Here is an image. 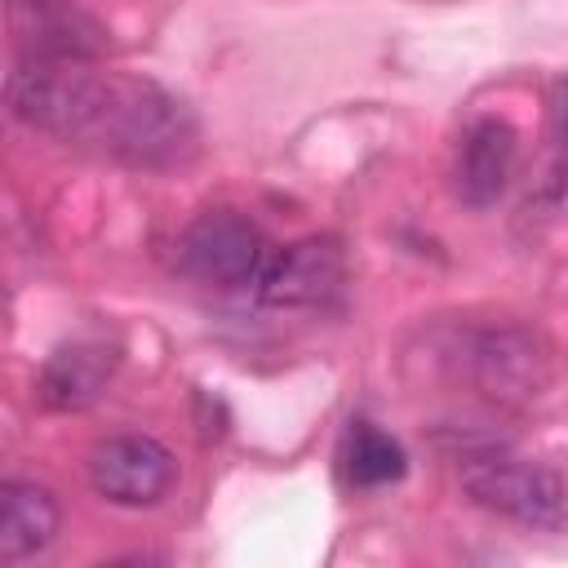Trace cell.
<instances>
[{
  "instance_id": "1",
  "label": "cell",
  "mask_w": 568,
  "mask_h": 568,
  "mask_svg": "<svg viewBox=\"0 0 568 568\" xmlns=\"http://www.w3.org/2000/svg\"><path fill=\"white\" fill-rule=\"evenodd\" d=\"M4 98L22 124L129 164H169L195 142V115L178 93L93 62H18Z\"/></svg>"
},
{
  "instance_id": "2",
  "label": "cell",
  "mask_w": 568,
  "mask_h": 568,
  "mask_svg": "<svg viewBox=\"0 0 568 568\" xmlns=\"http://www.w3.org/2000/svg\"><path fill=\"white\" fill-rule=\"evenodd\" d=\"M457 475L484 510H497L524 528L555 532L568 524V484L541 462H528L506 448H479L457 462Z\"/></svg>"
},
{
  "instance_id": "3",
  "label": "cell",
  "mask_w": 568,
  "mask_h": 568,
  "mask_svg": "<svg viewBox=\"0 0 568 568\" xmlns=\"http://www.w3.org/2000/svg\"><path fill=\"white\" fill-rule=\"evenodd\" d=\"M271 244L262 226L235 209H209L178 235V271L209 288L257 284Z\"/></svg>"
},
{
  "instance_id": "4",
  "label": "cell",
  "mask_w": 568,
  "mask_h": 568,
  "mask_svg": "<svg viewBox=\"0 0 568 568\" xmlns=\"http://www.w3.org/2000/svg\"><path fill=\"white\" fill-rule=\"evenodd\" d=\"M4 18L18 62H98L111 49L106 27L71 0H9Z\"/></svg>"
},
{
  "instance_id": "5",
  "label": "cell",
  "mask_w": 568,
  "mask_h": 568,
  "mask_svg": "<svg viewBox=\"0 0 568 568\" xmlns=\"http://www.w3.org/2000/svg\"><path fill=\"white\" fill-rule=\"evenodd\" d=\"M173 475H178L173 453L160 439L138 435V430L106 435L89 453V484L111 506H129V510L155 506L173 488Z\"/></svg>"
},
{
  "instance_id": "6",
  "label": "cell",
  "mask_w": 568,
  "mask_h": 568,
  "mask_svg": "<svg viewBox=\"0 0 568 568\" xmlns=\"http://www.w3.org/2000/svg\"><path fill=\"white\" fill-rule=\"evenodd\" d=\"M346 280V257L337 240L311 235L275 248L257 275V297L266 306H324Z\"/></svg>"
},
{
  "instance_id": "7",
  "label": "cell",
  "mask_w": 568,
  "mask_h": 568,
  "mask_svg": "<svg viewBox=\"0 0 568 568\" xmlns=\"http://www.w3.org/2000/svg\"><path fill=\"white\" fill-rule=\"evenodd\" d=\"M519 155V138L501 115H479L462 129V142L453 151V195L466 209H488L510 186Z\"/></svg>"
},
{
  "instance_id": "8",
  "label": "cell",
  "mask_w": 568,
  "mask_h": 568,
  "mask_svg": "<svg viewBox=\"0 0 568 568\" xmlns=\"http://www.w3.org/2000/svg\"><path fill=\"white\" fill-rule=\"evenodd\" d=\"M115 368H120V346L115 342H106V337H71V342L53 346L49 359L40 364L36 395H40V404L62 408V413L89 408L106 390Z\"/></svg>"
},
{
  "instance_id": "9",
  "label": "cell",
  "mask_w": 568,
  "mask_h": 568,
  "mask_svg": "<svg viewBox=\"0 0 568 568\" xmlns=\"http://www.w3.org/2000/svg\"><path fill=\"white\" fill-rule=\"evenodd\" d=\"M58 524H62V510L44 484L9 479L0 488V559L4 564H22L40 555L58 537Z\"/></svg>"
},
{
  "instance_id": "10",
  "label": "cell",
  "mask_w": 568,
  "mask_h": 568,
  "mask_svg": "<svg viewBox=\"0 0 568 568\" xmlns=\"http://www.w3.org/2000/svg\"><path fill=\"white\" fill-rule=\"evenodd\" d=\"M408 470V453L404 444L373 426V422H351L342 444H337V475L346 488L355 493H373V488H386V484H399Z\"/></svg>"
},
{
  "instance_id": "11",
  "label": "cell",
  "mask_w": 568,
  "mask_h": 568,
  "mask_svg": "<svg viewBox=\"0 0 568 568\" xmlns=\"http://www.w3.org/2000/svg\"><path fill=\"white\" fill-rule=\"evenodd\" d=\"M475 377L488 395H532V386H541V355L532 351L528 337L519 333H488L475 346Z\"/></svg>"
},
{
  "instance_id": "12",
  "label": "cell",
  "mask_w": 568,
  "mask_h": 568,
  "mask_svg": "<svg viewBox=\"0 0 568 568\" xmlns=\"http://www.w3.org/2000/svg\"><path fill=\"white\" fill-rule=\"evenodd\" d=\"M550 142H555L559 160L568 164V75L550 89Z\"/></svg>"
}]
</instances>
